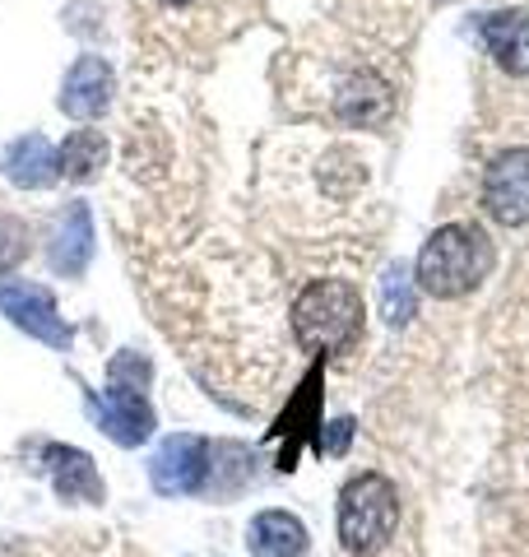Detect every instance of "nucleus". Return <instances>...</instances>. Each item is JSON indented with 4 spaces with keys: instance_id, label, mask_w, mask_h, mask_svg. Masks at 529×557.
<instances>
[{
    "instance_id": "17",
    "label": "nucleus",
    "mask_w": 529,
    "mask_h": 557,
    "mask_svg": "<svg viewBox=\"0 0 529 557\" xmlns=\"http://www.w3.org/2000/svg\"><path fill=\"white\" fill-rule=\"evenodd\" d=\"M28 251V233H24V223H14V219H0V270H10V265H20Z\"/></svg>"
},
{
    "instance_id": "15",
    "label": "nucleus",
    "mask_w": 529,
    "mask_h": 557,
    "mask_svg": "<svg viewBox=\"0 0 529 557\" xmlns=\"http://www.w3.org/2000/svg\"><path fill=\"white\" fill-rule=\"evenodd\" d=\"M57 163H61V177L88 182L102 163H108V139H102V131H75L57 149Z\"/></svg>"
},
{
    "instance_id": "11",
    "label": "nucleus",
    "mask_w": 529,
    "mask_h": 557,
    "mask_svg": "<svg viewBox=\"0 0 529 557\" xmlns=\"http://www.w3.org/2000/svg\"><path fill=\"white\" fill-rule=\"evenodd\" d=\"M47 469H51V487L61 502H102V479L98 465L75 446H47Z\"/></svg>"
},
{
    "instance_id": "2",
    "label": "nucleus",
    "mask_w": 529,
    "mask_h": 557,
    "mask_svg": "<svg viewBox=\"0 0 529 557\" xmlns=\"http://www.w3.org/2000/svg\"><path fill=\"white\" fill-rule=\"evenodd\" d=\"M293 335L311 354H348L362 339V293L348 278H311L293 302Z\"/></svg>"
},
{
    "instance_id": "7",
    "label": "nucleus",
    "mask_w": 529,
    "mask_h": 557,
    "mask_svg": "<svg viewBox=\"0 0 529 557\" xmlns=\"http://www.w3.org/2000/svg\"><path fill=\"white\" fill-rule=\"evenodd\" d=\"M209 474V446L190 432H176L163 446L153 450L149 460V479L163 497H186V493H200V483Z\"/></svg>"
},
{
    "instance_id": "1",
    "label": "nucleus",
    "mask_w": 529,
    "mask_h": 557,
    "mask_svg": "<svg viewBox=\"0 0 529 557\" xmlns=\"http://www.w3.org/2000/svg\"><path fill=\"white\" fill-rule=\"evenodd\" d=\"M492 265H497V251L488 233L473 223H451V228H436L418 251V288L432 298H465L492 274Z\"/></svg>"
},
{
    "instance_id": "13",
    "label": "nucleus",
    "mask_w": 529,
    "mask_h": 557,
    "mask_svg": "<svg viewBox=\"0 0 529 557\" xmlns=\"http://www.w3.org/2000/svg\"><path fill=\"white\" fill-rule=\"evenodd\" d=\"M483 42L510 75H529V10H502L483 20Z\"/></svg>"
},
{
    "instance_id": "12",
    "label": "nucleus",
    "mask_w": 529,
    "mask_h": 557,
    "mask_svg": "<svg viewBox=\"0 0 529 557\" xmlns=\"http://www.w3.org/2000/svg\"><path fill=\"white\" fill-rule=\"evenodd\" d=\"M5 177L14 186H24V190H42L61 177V163H57V149H51V139L47 135H24V139H14V145L5 149Z\"/></svg>"
},
{
    "instance_id": "10",
    "label": "nucleus",
    "mask_w": 529,
    "mask_h": 557,
    "mask_svg": "<svg viewBox=\"0 0 529 557\" xmlns=\"http://www.w3.org/2000/svg\"><path fill=\"white\" fill-rule=\"evenodd\" d=\"M334 112L348 126H381L385 116L395 112V94L391 84H381L377 75H353L344 79V89L334 94Z\"/></svg>"
},
{
    "instance_id": "14",
    "label": "nucleus",
    "mask_w": 529,
    "mask_h": 557,
    "mask_svg": "<svg viewBox=\"0 0 529 557\" xmlns=\"http://www.w3.org/2000/svg\"><path fill=\"white\" fill-rule=\"evenodd\" d=\"M251 557H307V525L288 511H260L246 530Z\"/></svg>"
},
{
    "instance_id": "8",
    "label": "nucleus",
    "mask_w": 529,
    "mask_h": 557,
    "mask_svg": "<svg viewBox=\"0 0 529 557\" xmlns=\"http://www.w3.org/2000/svg\"><path fill=\"white\" fill-rule=\"evenodd\" d=\"M112 94H116L112 65L102 57H79L61 84V112L75 116V121H94V116L108 112Z\"/></svg>"
},
{
    "instance_id": "19",
    "label": "nucleus",
    "mask_w": 529,
    "mask_h": 557,
    "mask_svg": "<svg viewBox=\"0 0 529 557\" xmlns=\"http://www.w3.org/2000/svg\"><path fill=\"white\" fill-rule=\"evenodd\" d=\"M163 10H186V5H196V0H158Z\"/></svg>"
},
{
    "instance_id": "18",
    "label": "nucleus",
    "mask_w": 529,
    "mask_h": 557,
    "mask_svg": "<svg viewBox=\"0 0 529 557\" xmlns=\"http://www.w3.org/2000/svg\"><path fill=\"white\" fill-rule=\"evenodd\" d=\"M348 442H353V418H334V423L321 432V450H325V456H344Z\"/></svg>"
},
{
    "instance_id": "5",
    "label": "nucleus",
    "mask_w": 529,
    "mask_h": 557,
    "mask_svg": "<svg viewBox=\"0 0 529 557\" xmlns=\"http://www.w3.org/2000/svg\"><path fill=\"white\" fill-rule=\"evenodd\" d=\"M0 311L51 348H70V339H75L70 325L61 321L57 298H51L42 284H28V278H0Z\"/></svg>"
},
{
    "instance_id": "3",
    "label": "nucleus",
    "mask_w": 529,
    "mask_h": 557,
    "mask_svg": "<svg viewBox=\"0 0 529 557\" xmlns=\"http://www.w3.org/2000/svg\"><path fill=\"white\" fill-rule=\"evenodd\" d=\"M108 376H112V386L102 391V395H84L88 413H94V423L108 432L116 446L149 442L153 409H149V399H145V386H149V362H145V354H116Z\"/></svg>"
},
{
    "instance_id": "6",
    "label": "nucleus",
    "mask_w": 529,
    "mask_h": 557,
    "mask_svg": "<svg viewBox=\"0 0 529 557\" xmlns=\"http://www.w3.org/2000/svg\"><path fill=\"white\" fill-rule=\"evenodd\" d=\"M483 209L506 228L529 223V149H506L483 177Z\"/></svg>"
},
{
    "instance_id": "9",
    "label": "nucleus",
    "mask_w": 529,
    "mask_h": 557,
    "mask_svg": "<svg viewBox=\"0 0 529 557\" xmlns=\"http://www.w3.org/2000/svg\"><path fill=\"white\" fill-rule=\"evenodd\" d=\"M88 251H94V219H88V205L84 200H70L61 214H57V223H51L47 260H51V270H57V274L75 278L88 265Z\"/></svg>"
},
{
    "instance_id": "4",
    "label": "nucleus",
    "mask_w": 529,
    "mask_h": 557,
    "mask_svg": "<svg viewBox=\"0 0 529 557\" xmlns=\"http://www.w3.org/2000/svg\"><path fill=\"white\" fill-rule=\"evenodd\" d=\"M399 525V493L385 474H358L340 493V544L348 553H377Z\"/></svg>"
},
{
    "instance_id": "16",
    "label": "nucleus",
    "mask_w": 529,
    "mask_h": 557,
    "mask_svg": "<svg viewBox=\"0 0 529 557\" xmlns=\"http://www.w3.org/2000/svg\"><path fill=\"white\" fill-rule=\"evenodd\" d=\"M381 311H385V321L391 325H404L414 317V284H409V274L404 270H391L381 278Z\"/></svg>"
}]
</instances>
